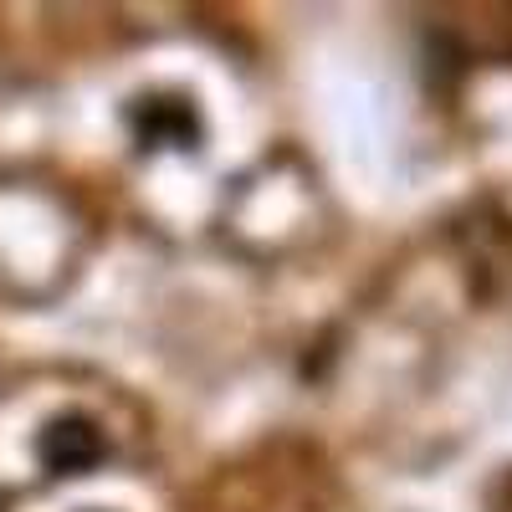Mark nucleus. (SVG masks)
<instances>
[{
    "label": "nucleus",
    "instance_id": "f03ea898",
    "mask_svg": "<svg viewBox=\"0 0 512 512\" xmlns=\"http://www.w3.org/2000/svg\"><path fill=\"white\" fill-rule=\"evenodd\" d=\"M139 128L149 144H190L195 139V113L185 103H149L139 113Z\"/></svg>",
    "mask_w": 512,
    "mask_h": 512
},
{
    "label": "nucleus",
    "instance_id": "f257e3e1",
    "mask_svg": "<svg viewBox=\"0 0 512 512\" xmlns=\"http://www.w3.org/2000/svg\"><path fill=\"white\" fill-rule=\"evenodd\" d=\"M36 456H41V466H47L52 477H82V472H93V466L108 456V436L88 415H62V420H52L47 431H41Z\"/></svg>",
    "mask_w": 512,
    "mask_h": 512
}]
</instances>
